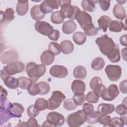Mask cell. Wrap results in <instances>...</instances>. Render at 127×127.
Here are the masks:
<instances>
[{
  "mask_svg": "<svg viewBox=\"0 0 127 127\" xmlns=\"http://www.w3.org/2000/svg\"><path fill=\"white\" fill-rule=\"evenodd\" d=\"M75 19L84 30L86 35L93 36L97 35L100 29L95 27L92 22L91 15L85 11L80 10L76 16Z\"/></svg>",
  "mask_w": 127,
  "mask_h": 127,
  "instance_id": "1",
  "label": "cell"
},
{
  "mask_svg": "<svg viewBox=\"0 0 127 127\" xmlns=\"http://www.w3.org/2000/svg\"><path fill=\"white\" fill-rule=\"evenodd\" d=\"M46 68L43 64H37L34 62H30L26 66V73L32 82H36L46 72Z\"/></svg>",
  "mask_w": 127,
  "mask_h": 127,
  "instance_id": "2",
  "label": "cell"
},
{
  "mask_svg": "<svg viewBox=\"0 0 127 127\" xmlns=\"http://www.w3.org/2000/svg\"><path fill=\"white\" fill-rule=\"evenodd\" d=\"M59 6L61 7L60 11L64 18H69L70 20L75 19L76 16L80 11V8L74 5H71V1L69 0H58Z\"/></svg>",
  "mask_w": 127,
  "mask_h": 127,
  "instance_id": "3",
  "label": "cell"
},
{
  "mask_svg": "<svg viewBox=\"0 0 127 127\" xmlns=\"http://www.w3.org/2000/svg\"><path fill=\"white\" fill-rule=\"evenodd\" d=\"M24 69V64L21 62L15 61L7 64L0 70V77L3 80L8 76L12 75L22 72Z\"/></svg>",
  "mask_w": 127,
  "mask_h": 127,
  "instance_id": "4",
  "label": "cell"
},
{
  "mask_svg": "<svg viewBox=\"0 0 127 127\" xmlns=\"http://www.w3.org/2000/svg\"><path fill=\"white\" fill-rule=\"evenodd\" d=\"M96 44L98 45L101 53L105 56L117 45L114 42L113 39L107 34L98 37L95 40Z\"/></svg>",
  "mask_w": 127,
  "mask_h": 127,
  "instance_id": "5",
  "label": "cell"
},
{
  "mask_svg": "<svg viewBox=\"0 0 127 127\" xmlns=\"http://www.w3.org/2000/svg\"><path fill=\"white\" fill-rule=\"evenodd\" d=\"M86 121V115L83 110H78L70 114L66 119V122L70 127H78Z\"/></svg>",
  "mask_w": 127,
  "mask_h": 127,
  "instance_id": "6",
  "label": "cell"
},
{
  "mask_svg": "<svg viewBox=\"0 0 127 127\" xmlns=\"http://www.w3.org/2000/svg\"><path fill=\"white\" fill-rule=\"evenodd\" d=\"M65 119L64 116L58 112H52L49 113L45 121L42 124L43 127H59L64 124Z\"/></svg>",
  "mask_w": 127,
  "mask_h": 127,
  "instance_id": "7",
  "label": "cell"
},
{
  "mask_svg": "<svg viewBox=\"0 0 127 127\" xmlns=\"http://www.w3.org/2000/svg\"><path fill=\"white\" fill-rule=\"evenodd\" d=\"M11 103L7 100V98L0 99V123L2 125L11 118H15L10 111V107Z\"/></svg>",
  "mask_w": 127,
  "mask_h": 127,
  "instance_id": "8",
  "label": "cell"
},
{
  "mask_svg": "<svg viewBox=\"0 0 127 127\" xmlns=\"http://www.w3.org/2000/svg\"><path fill=\"white\" fill-rule=\"evenodd\" d=\"M65 98V96L61 91L58 90L53 91L51 97L47 100V109L53 110L58 108Z\"/></svg>",
  "mask_w": 127,
  "mask_h": 127,
  "instance_id": "9",
  "label": "cell"
},
{
  "mask_svg": "<svg viewBox=\"0 0 127 127\" xmlns=\"http://www.w3.org/2000/svg\"><path fill=\"white\" fill-rule=\"evenodd\" d=\"M108 78L112 81H118L122 75V68L118 65L109 64L105 68Z\"/></svg>",
  "mask_w": 127,
  "mask_h": 127,
  "instance_id": "10",
  "label": "cell"
},
{
  "mask_svg": "<svg viewBox=\"0 0 127 127\" xmlns=\"http://www.w3.org/2000/svg\"><path fill=\"white\" fill-rule=\"evenodd\" d=\"M120 91L118 86L114 84L110 85L108 88L104 89L101 93V97L105 100L111 101L114 100L119 94Z\"/></svg>",
  "mask_w": 127,
  "mask_h": 127,
  "instance_id": "11",
  "label": "cell"
},
{
  "mask_svg": "<svg viewBox=\"0 0 127 127\" xmlns=\"http://www.w3.org/2000/svg\"><path fill=\"white\" fill-rule=\"evenodd\" d=\"M89 85L90 88L99 97H101L102 91L106 88V86L102 84L101 78L98 76L93 77L90 81Z\"/></svg>",
  "mask_w": 127,
  "mask_h": 127,
  "instance_id": "12",
  "label": "cell"
},
{
  "mask_svg": "<svg viewBox=\"0 0 127 127\" xmlns=\"http://www.w3.org/2000/svg\"><path fill=\"white\" fill-rule=\"evenodd\" d=\"M50 74L54 77L63 78L68 74L67 69L64 65H55L50 69Z\"/></svg>",
  "mask_w": 127,
  "mask_h": 127,
  "instance_id": "13",
  "label": "cell"
},
{
  "mask_svg": "<svg viewBox=\"0 0 127 127\" xmlns=\"http://www.w3.org/2000/svg\"><path fill=\"white\" fill-rule=\"evenodd\" d=\"M35 30L39 33L47 36L53 30V27L49 23L44 21H38L35 22L34 25Z\"/></svg>",
  "mask_w": 127,
  "mask_h": 127,
  "instance_id": "14",
  "label": "cell"
},
{
  "mask_svg": "<svg viewBox=\"0 0 127 127\" xmlns=\"http://www.w3.org/2000/svg\"><path fill=\"white\" fill-rule=\"evenodd\" d=\"M0 59L3 64H8L17 60L18 59V54L14 50H8L1 55Z\"/></svg>",
  "mask_w": 127,
  "mask_h": 127,
  "instance_id": "15",
  "label": "cell"
},
{
  "mask_svg": "<svg viewBox=\"0 0 127 127\" xmlns=\"http://www.w3.org/2000/svg\"><path fill=\"white\" fill-rule=\"evenodd\" d=\"M41 10L44 13H50L55 9L59 8L58 0H44L40 5Z\"/></svg>",
  "mask_w": 127,
  "mask_h": 127,
  "instance_id": "16",
  "label": "cell"
},
{
  "mask_svg": "<svg viewBox=\"0 0 127 127\" xmlns=\"http://www.w3.org/2000/svg\"><path fill=\"white\" fill-rule=\"evenodd\" d=\"M55 59V55L49 50L44 51L41 55L40 61L45 65H49L53 63Z\"/></svg>",
  "mask_w": 127,
  "mask_h": 127,
  "instance_id": "17",
  "label": "cell"
},
{
  "mask_svg": "<svg viewBox=\"0 0 127 127\" xmlns=\"http://www.w3.org/2000/svg\"><path fill=\"white\" fill-rule=\"evenodd\" d=\"M71 88L74 94L84 93L85 91V84L82 80L76 79L72 81Z\"/></svg>",
  "mask_w": 127,
  "mask_h": 127,
  "instance_id": "18",
  "label": "cell"
},
{
  "mask_svg": "<svg viewBox=\"0 0 127 127\" xmlns=\"http://www.w3.org/2000/svg\"><path fill=\"white\" fill-rule=\"evenodd\" d=\"M115 111V106L111 104L101 103L98 106L97 112L100 115H108Z\"/></svg>",
  "mask_w": 127,
  "mask_h": 127,
  "instance_id": "19",
  "label": "cell"
},
{
  "mask_svg": "<svg viewBox=\"0 0 127 127\" xmlns=\"http://www.w3.org/2000/svg\"><path fill=\"white\" fill-rule=\"evenodd\" d=\"M106 56L110 62L113 63H118L121 59L120 54V48L118 45L109 52Z\"/></svg>",
  "mask_w": 127,
  "mask_h": 127,
  "instance_id": "20",
  "label": "cell"
},
{
  "mask_svg": "<svg viewBox=\"0 0 127 127\" xmlns=\"http://www.w3.org/2000/svg\"><path fill=\"white\" fill-rule=\"evenodd\" d=\"M123 116L118 118L114 117L110 119L108 125L109 127H123L124 125H127V116L126 114L122 115Z\"/></svg>",
  "mask_w": 127,
  "mask_h": 127,
  "instance_id": "21",
  "label": "cell"
},
{
  "mask_svg": "<svg viewBox=\"0 0 127 127\" xmlns=\"http://www.w3.org/2000/svg\"><path fill=\"white\" fill-rule=\"evenodd\" d=\"M30 15L31 17L35 20L39 21L43 19L45 16L40 9V5H35L30 9Z\"/></svg>",
  "mask_w": 127,
  "mask_h": 127,
  "instance_id": "22",
  "label": "cell"
},
{
  "mask_svg": "<svg viewBox=\"0 0 127 127\" xmlns=\"http://www.w3.org/2000/svg\"><path fill=\"white\" fill-rule=\"evenodd\" d=\"M113 12L115 17L120 20H123L126 17L125 9L122 4H115L113 7Z\"/></svg>",
  "mask_w": 127,
  "mask_h": 127,
  "instance_id": "23",
  "label": "cell"
},
{
  "mask_svg": "<svg viewBox=\"0 0 127 127\" xmlns=\"http://www.w3.org/2000/svg\"><path fill=\"white\" fill-rule=\"evenodd\" d=\"M14 11L11 8H7L4 12L0 11V21L10 22L14 19Z\"/></svg>",
  "mask_w": 127,
  "mask_h": 127,
  "instance_id": "24",
  "label": "cell"
},
{
  "mask_svg": "<svg viewBox=\"0 0 127 127\" xmlns=\"http://www.w3.org/2000/svg\"><path fill=\"white\" fill-rule=\"evenodd\" d=\"M112 19L108 15L101 16L98 20L97 23L99 26V28L101 29L103 32H105L107 30L109 25H110Z\"/></svg>",
  "mask_w": 127,
  "mask_h": 127,
  "instance_id": "25",
  "label": "cell"
},
{
  "mask_svg": "<svg viewBox=\"0 0 127 127\" xmlns=\"http://www.w3.org/2000/svg\"><path fill=\"white\" fill-rule=\"evenodd\" d=\"M123 29L127 30V27L124 25L123 22L117 20L111 21L109 25L110 31L114 32H120Z\"/></svg>",
  "mask_w": 127,
  "mask_h": 127,
  "instance_id": "26",
  "label": "cell"
},
{
  "mask_svg": "<svg viewBox=\"0 0 127 127\" xmlns=\"http://www.w3.org/2000/svg\"><path fill=\"white\" fill-rule=\"evenodd\" d=\"M76 24L73 20L65 21L62 26V31L66 34H70L73 33L76 28Z\"/></svg>",
  "mask_w": 127,
  "mask_h": 127,
  "instance_id": "27",
  "label": "cell"
},
{
  "mask_svg": "<svg viewBox=\"0 0 127 127\" xmlns=\"http://www.w3.org/2000/svg\"><path fill=\"white\" fill-rule=\"evenodd\" d=\"M29 8L28 1H18L16 10L20 16H23L27 13Z\"/></svg>",
  "mask_w": 127,
  "mask_h": 127,
  "instance_id": "28",
  "label": "cell"
},
{
  "mask_svg": "<svg viewBox=\"0 0 127 127\" xmlns=\"http://www.w3.org/2000/svg\"><path fill=\"white\" fill-rule=\"evenodd\" d=\"M10 110L15 118H20L21 114L24 111V109L22 105L18 103H11Z\"/></svg>",
  "mask_w": 127,
  "mask_h": 127,
  "instance_id": "29",
  "label": "cell"
},
{
  "mask_svg": "<svg viewBox=\"0 0 127 127\" xmlns=\"http://www.w3.org/2000/svg\"><path fill=\"white\" fill-rule=\"evenodd\" d=\"M61 49L64 54H69L71 53L74 49L73 43L69 40H65L61 43Z\"/></svg>",
  "mask_w": 127,
  "mask_h": 127,
  "instance_id": "30",
  "label": "cell"
},
{
  "mask_svg": "<svg viewBox=\"0 0 127 127\" xmlns=\"http://www.w3.org/2000/svg\"><path fill=\"white\" fill-rule=\"evenodd\" d=\"M5 85L9 89H16L19 86V81L18 78L14 77L8 76L3 80Z\"/></svg>",
  "mask_w": 127,
  "mask_h": 127,
  "instance_id": "31",
  "label": "cell"
},
{
  "mask_svg": "<svg viewBox=\"0 0 127 127\" xmlns=\"http://www.w3.org/2000/svg\"><path fill=\"white\" fill-rule=\"evenodd\" d=\"M73 74L74 78L78 79H83L86 76L87 70L83 66L78 65L74 69Z\"/></svg>",
  "mask_w": 127,
  "mask_h": 127,
  "instance_id": "32",
  "label": "cell"
},
{
  "mask_svg": "<svg viewBox=\"0 0 127 127\" xmlns=\"http://www.w3.org/2000/svg\"><path fill=\"white\" fill-rule=\"evenodd\" d=\"M64 17L60 10L53 12L51 15V20L54 24H61L64 22Z\"/></svg>",
  "mask_w": 127,
  "mask_h": 127,
  "instance_id": "33",
  "label": "cell"
},
{
  "mask_svg": "<svg viewBox=\"0 0 127 127\" xmlns=\"http://www.w3.org/2000/svg\"><path fill=\"white\" fill-rule=\"evenodd\" d=\"M72 39L76 44L81 45L85 42L86 40V35L83 32H77L73 34Z\"/></svg>",
  "mask_w": 127,
  "mask_h": 127,
  "instance_id": "34",
  "label": "cell"
},
{
  "mask_svg": "<svg viewBox=\"0 0 127 127\" xmlns=\"http://www.w3.org/2000/svg\"><path fill=\"white\" fill-rule=\"evenodd\" d=\"M105 64L104 59L101 57L95 58L92 62L91 67L94 70H100L103 68Z\"/></svg>",
  "mask_w": 127,
  "mask_h": 127,
  "instance_id": "35",
  "label": "cell"
},
{
  "mask_svg": "<svg viewBox=\"0 0 127 127\" xmlns=\"http://www.w3.org/2000/svg\"><path fill=\"white\" fill-rule=\"evenodd\" d=\"M94 1L83 0L81 1V6L85 11L92 12L96 9Z\"/></svg>",
  "mask_w": 127,
  "mask_h": 127,
  "instance_id": "36",
  "label": "cell"
},
{
  "mask_svg": "<svg viewBox=\"0 0 127 127\" xmlns=\"http://www.w3.org/2000/svg\"><path fill=\"white\" fill-rule=\"evenodd\" d=\"M39 88L40 95H46L48 94L50 90V86L48 83L46 81H40L37 83Z\"/></svg>",
  "mask_w": 127,
  "mask_h": 127,
  "instance_id": "37",
  "label": "cell"
},
{
  "mask_svg": "<svg viewBox=\"0 0 127 127\" xmlns=\"http://www.w3.org/2000/svg\"><path fill=\"white\" fill-rule=\"evenodd\" d=\"M100 114L97 112L94 111L90 114L86 115V121L88 124L93 125L98 122V118Z\"/></svg>",
  "mask_w": 127,
  "mask_h": 127,
  "instance_id": "38",
  "label": "cell"
},
{
  "mask_svg": "<svg viewBox=\"0 0 127 127\" xmlns=\"http://www.w3.org/2000/svg\"><path fill=\"white\" fill-rule=\"evenodd\" d=\"M34 105L40 111L45 110L47 109V101L42 98H37L35 102Z\"/></svg>",
  "mask_w": 127,
  "mask_h": 127,
  "instance_id": "39",
  "label": "cell"
},
{
  "mask_svg": "<svg viewBox=\"0 0 127 127\" xmlns=\"http://www.w3.org/2000/svg\"><path fill=\"white\" fill-rule=\"evenodd\" d=\"M49 50L54 54V55H58L61 53V49L60 45L56 42H51L49 44Z\"/></svg>",
  "mask_w": 127,
  "mask_h": 127,
  "instance_id": "40",
  "label": "cell"
},
{
  "mask_svg": "<svg viewBox=\"0 0 127 127\" xmlns=\"http://www.w3.org/2000/svg\"><path fill=\"white\" fill-rule=\"evenodd\" d=\"M85 97V95L84 93L74 94L72 99L76 106H81L86 100Z\"/></svg>",
  "mask_w": 127,
  "mask_h": 127,
  "instance_id": "41",
  "label": "cell"
},
{
  "mask_svg": "<svg viewBox=\"0 0 127 127\" xmlns=\"http://www.w3.org/2000/svg\"><path fill=\"white\" fill-rule=\"evenodd\" d=\"M27 90L29 94L32 96H35L39 94V93L38 85L37 83H35V82H31L30 83L27 88Z\"/></svg>",
  "mask_w": 127,
  "mask_h": 127,
  "instance_id": "42",
  "label": "cell"
},
{
  "mask_svg": "<svg viewBox=\"0 0 127 127\" xmlns=\"http://www.w3.org/2000/svg\"><path fill=\"white\" fill-rule=\"evenodd\" d=\"M19 81V87L22 89H27L28 85L32 82L29 78L26 77H20L18 78Z\"/></svg>",
  "mask_w": 127,
  "mask_h": 127,
  "instance_id": "43",
  "label": "cell"
},
{
  "mask_svg": "<svg viewBox=\"0 0 127 127\" xmlns=\"http://www.w3.org/2000/svg\"><path fill=\"white\" fill-rule=\"evenodd\" d=\"M63 106L67 111H72L76 108V105L73 99H68L65 100L63 103Z\"/></svg>",
  "mask_w": 127,
  "mask_h": 127,
  "instance_id": "44",
  "label": "cell"
},
{
  "mask_svg": "<svg viewBox=\"0 0 127 127\" xmlns=\"http://www.w3.org/2000/svg\"><path fill=\"white\" fill-rule=\"evenodd\" d=\"M99 98V97L93 91H90L87 94L85 99L89 103H96L98 102Z\"/></svg>",
  "mask_w": 127,
  "mask_h": 127,
  "instance_id": "45",
  "label": "cell"
},
{
  "mask_svg": "<svg viewBox=\"0 0 127 127\" xmlns=\"http://www.w3.org/2000/svg\"><path fill=\"white\" fill-rule=\"evenodd\" d=\"M40 111L34 105L30 106L27 109V113L30 117H36L40 113Z\"/></svg>",
  "mask_w": 127,
  "mask_h": 127,
  "instance_id": "46",
  "label": "cell"
},
{
  "mask_svg": "<svg viewBox=\"0 0 127 127\" xmlns=\"http://www.w3.org/2000/svg\"><path fill=\"white\" fill-rule=\"evenodd\" d=\"M111 117L107 115H100L98 118V122L104 126H108Z\"/></svg>",
  "mask_w": 127,
  "mask_h": 127,
  "instance_id": "47",
  "label": "cell"
},
{
  "mask_svg": "<svg viewBox=\"0 0 127 127\" xmlns=\"http://www.w3.org/2000/svg\"><path fill=\"white\" fill-rule=\"evenodd\" d=\"M127 106L124 104H122L118 105L115 108L116 112L119 115L122 116L127 114Z\"/></svg>",
  "mask_w": 127,
  "mask_h": 127,
  "instance_id": "48",
  "label": "cell"
},
{
  "mask_svg": "<svg viewBox=\"0 0 127 127\" xmlns=\"http://www.w3.org/2000/svg\"><path fill=\"white\" fill-rule=\"evenodd\" d=\"M60 32L57 29H53L48 34L49 38L53 41H57L60 37Z\"/></svg>",
  "mask_w": 127,
  "mask_h": 127,
  "instance_id": "49",
  "label": "cell"
},
{
  "mask_svg": "<svg viewBox=\"0 0 127 127\" xmlns=\"http://www.w3.org/2000/svg\"><path fill=\"white\" fill-rule=\"evenodd\" d=\"M82 110L84 112V113L86 114V115H87L88 114H91L92 113L94 110V107L93 105L89 104V103H84L82 106Z\"/></svg>",
  "mask_w": 127,
  "mask_h": 127,
  "instance_id": "50",
  "label": "cell"
},
{
  "mask_svg": "<svg viewBox=\"0 0 127 127\" xmlns=\"http://www.w3.org/2000/svg\"><path fill=\"white\" fill-rule=\"evenodd\" d=\"M102 10L104 11H107L110 7V1L109 0H98L97 1Z\"/></svg>",
  "mask_w": 127,
  "mask_h": 127,
  "instance_id": "51",
  "label": "cell"
},
{
  "mask_svg": "<svg viewBox=\"0 0 127 127\" xmlns=\"http://www.w3.org/2000/svg\"><path fill=\"white\" fill-rule=\"evenodd\" d=\"M28 127H39L38 122L35 117H30L27 121Z\"/></svg>",
  "mask_w": 127,
  "mask_h": 127,
  "instance_id": "52",
  "label": "cell"
},
{
  "mask_svg": "<svg viewBox=\"0 0 127 127\" xmlns=\"http://www.w3.org/2000/svg\"><path fill=\"white\" fill-rule=\"evenodd\" d=\"M127 80H124L121 81V82L120 84L119 87H120V91L123 93L126 94L127 93Z\"/></svg>",
  "mask_w": 127,
  "mask_h": 127,
  "instance_id": "53",
  "label": "cell"
},
{
  "mask_svg": "<svg viewBox=\"0 0 127 127\" xmlns=\"http://www.w3.org/2000/svg\"><path fill=\"white\" fill-rule=\"evenodd\" d=\"M120 42L122 45L125 47L127 46V34H124L120 37Z\"/></svg>",
  "mask_w": 127,
  "mask_h": 127,
  "instance_id": "54",
  "label": "cell"
},
{
  "mask_svg": "<svg viewBox=\"0 0 127 127\" xmlns=\"http://www.w3.org/2000/svg\"><path fill=\"white\" fill-rule=\"evenodd\" d=\"M0 93H1V96L0 99H4L6 98L7 92L5 89L3 88L2 86H0Z\"/></svg>",
  "mask_w": 127,
  "mask_h": 127,
  "instance_id": "55",
  "label": "cell"
},
{
  "mask_svg": "<svg viewBox=\"0 0 127 127\" xmlns=\"http://www.w3.org/2000/svg\"><path fill=\"white\" fill-rule=\"evenodd\" d=\"M122 55L123 59L125 61H127V48H125L124 49H123L122 50Z\"/></svg>",
  "mask_w": 127,
  "mask_h": 127,
  "instance_id": "56",
  "label": "cell"
},
{
  "mask_svg": "<svg viewBox=\"0 0 127 127\" xmlns=\"http://www.w3.org/2000/svg\"><path fill=\"white\" fill-rule=\"evenodd\" d=\"M19 126H21V127H28L27 123L25 122H21L19 123L17 125V127H19Z\"/></svg>",
  "mask_w": 127,
  "mask_h": 127,
  "instance_id": "57",
  "label": "cell"
},
{
  "mask_svg": "<svg viewBox=\"0 0 127 127\" xmlns=\"http://www.w3.org/2000/svg\"><path fill=\"white\" fill-rule=\"evenodd\" d=\"M118 2H119V4H123L124 3H125V2H126V0H125V1H123V0H117V1Z\"/></svg>",
  "mask_w": 127,
  "mask_h": 127,
  "instance_id": "58",
  "label": "cell"
}]
</instances>
